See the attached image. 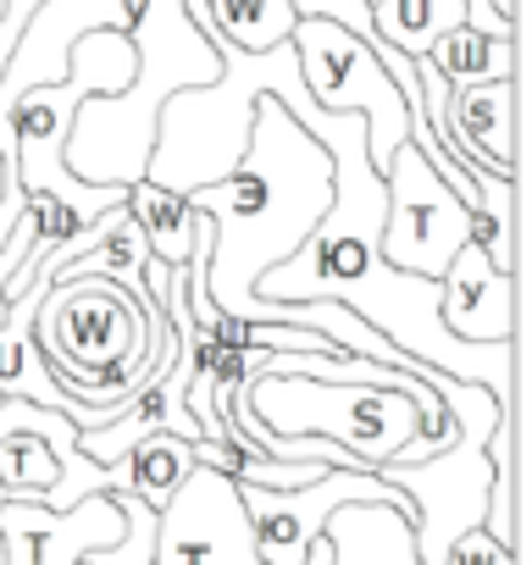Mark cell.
Segmentation results:
<instances>
[{
  "label": "cell",
  "mask_w": 532,
  "mask_h": 565,
  "mask_svg": "<svg viewBox=\"0 0 532 565\" xmlns=\"http://www.w3.org/2000/svg\"><path fill=\"white\" fill-rule=\"evenodd\" d=\"M0 18H7V0H0Z\"/></svg>",
  "instance_id": "21"
},
{
  "label": "cell",
  "mask_w": 532,
  "mask_h": 565,
  "mask_svg": "<svg viewBox=\"0 0 532 565\" xmlns=\"http://www.w3.org/2000/svg\"><path fill=\"white\" fill-rule=\"evenodd\" d=\"M433 394L449 411L455 444L444 455H433V460H416V466H377V477L411 499V543H416L422 565H444L449 543L460 532L482 526L488 482H493V471H488V433L499 427V416L515 411V405H499L488 388L449 383V377H433Z\"/></svg>",
  "instance_id": "4"
},
{
  "label": "cell",
  "mask_w": 532,
  "mask_h": 565,
  "mask_svg": "<svg viewBox=\"0 0 532 565\" xmlns=\"http://www.w3.org/2000/svg\"><path fill=\"white\" fill-rule=\"evenodd\" d=\"M295 56H300V78L317 111H350L366 122V161L383 178L394 150L411 139V117L400 100V84L389 78V67L377 62V51L366 40H355L350 29L328 23V18H300L295 23Z\"/></svg>",
  "instance_id": "6"
},
{
  "label": "cell",
  "mask_w": 532,
  "mask_h": 565,
  "mask_svg": "<svg viewBox=\"0 0 532 565\" xmlns=\"http://www.w3.org/2000/svg\"><path fill=\"white\" fill-rule=\"evenodd\" d=\"M200 216L216 227V249L205 266V295L222 317L255 322V277L284 266L333 205V161L328 150L266 95L249 117V145L238 167L189 194Z\"/></svg>",
  "instance_id": "1"
},
{
  "label": "cell",
  "mask_w": 532,
  "mask_h": 565,
  "mask_svg": "<svg viewBox=\"0 0 532 565\" xmlns=\"http://www.w3.org/2000/svg\"><path fill=\"white\" fill-rule=\"evenodd\" d=\"M40 7H45V0H7V18H0V73H7V56H12L18 34L29 29V18H34ZM183 7H189V18H194V29H200V23H205V0H183ZM295 12H300V18H328V23L350 29L355 40H366V45L377 51L366 0H295Z\"/></svg>",
  "instance_id": "16"
},
{
  "label": "cell",
  "mask_w": 532,
  "mask_h": 565,
  "mask_svg": "<svg viewBox=\"0 0 532 565\" xmlns=\"http://www.w3.org/2000/svg\"><path fill=\"white\" fill-rule=\"evenodd\" d=\"M444 565H521V559H515L504 543H493L482 526H471V532H460V537L449 543Z\"/></svg>",
  "instance_id": "18"
},
{
  "label": "cell",
  "mask_w": 532,
  "mask_h": 565,
  "mask_svg": "<svg viewBox=\"0 0 532 565\" xmlns=\"http://www.w3.org/2000/svg\"><path fill=\"white\" fill-rule=\"evenodd\" d=\"M34 344L62 383V394L89 388L111 372H134L150 383L167 361V317L150 295H128L106 277H62L34 311Z\"/></svg>",
  "instance_id": "3"
},
{
  "label": "cell",
  "mask_w": 532,
  "mask_h": 565,
  "mask_svg": "<svg viewBox=\"0 0 532 565\" xmlns=\"http://www.w3.org/2000/svg\"><path fill=\"white\" fill-rule=\"evenodd\" d=\"M23 205H29V194L18 189V178H7V189H0V244L12 238V227H18V216H23Z\"/></svg>",
  "instance_id": "19"
},
{
  "label": "cell",
  "mask_w": 532,
  "mask_h": 565,
  "mask_svg": "<svg viewBox=\"0 0 532 565\" xmlns=\"http://www.w3.org/2000/svg\"><path fill=\"white\" fill-rule=\"evenodd\" d=\"M333 565H422L411 543V504H344L322 526Z\"/></svg>",
  "instance_id": "11"
},
{
  "label": "cell",
  "mask_w": 532,
  "mask_h": 565,
  "mask_svg": "<svg viewBox=\"0 0 532 565\" xmlns=\"http://www.w3.org/2000/svg\"><path fill=\"white\" fill-rule=\"evenodd\" d=\"M372 40L400 51L405 62H422L444 34L466 29V0H372Z\"/></svg>",
  "instance_id": "13"
},
{
  "label": "cell",
  "mask_w": 532,
  "mask_h": 565,
  "mask_svg": "<svg viewBox=\"0 0 532 565\" xmlns=\"http://www.w3.org/2000/svg\"><path fill=\"white\" fill-rule=\"evenodd\" d=\"M244 399L273 438H328L355 466H405L422 433V411L394 388H361V383H311V377H266L255 372L244 383Z\"/></svg>",
  "instance_id": "5"
},
{
  "label": "cell",
  "mask_w": 532,
  "mask_h": 565,
  "mask_svg": "<svg viewBox=\"0 0 532 565\" xmlns=\"http://www.w3.org/2000/svg\"><path fill=\"white\" fill-rule=\"evenodd\" d=\"M123 460H128V493L161 515V510L172 504L178 482L194 471V444H183V438H172V433H156V438L134 444Z\"/></svg>",
  "instance_id": "17"
},
{
  "label": "cell",
  "mask_w": 532,
  "mask_h": 565,
  "mask_svg": "<svg viewBox=\"0 0 532 565\" xmlns=\"http://www.w3.org/2000/svg\"><path fill=\"white\" fill-rule=\"evenodd\" d=\"M295 0H205V23L200 34L211 45H233L244 56H266L295 40Z\"/></svg>",
  "instance_id": "12"
},
{
  "label": "cell",
  "mask_w": 532,
  "mask_h": 565,
  "mask_svg": "<svg viewBox=\"0 0 532 565\" xmlns=\"http://www.w3.org/2000/svg\"><path fill=\"white\" fill-rule=\"evenodd\" d=\"M438 322L460 344H515V271L466 244L438 277Z\"/></svg>",
  "instance_id": "10"
},
{
  "label": "cell",
  "mask_w": 532,
  "mask_h": 565,
  "mask_svg": "<svg viewBox=\"0 0 532 565\" xmlns=\"http://www.w3.org/2000/svg\"><path fill=\"white\" fill-rule=\"evenodd\" d=\"M123 34L139 56L134 89L84 100L67 134V172L89 189H134L156 145V111L172 95L222 78V56L194 29L183 0H134Z\"/></svg>",
  "instance_id": "2"
},
{
  "label": "cell",
  "mask_w": 532,
  "mask_h": 565,
  "mask_svg": "<svg viewBox=\"0 0 532 565\" xmlns=\"http://www.w3.org/2000/svg\"><path fill=\"white\" fill-rule=\"evenodd\" d=\"M493 12H499L504 23H515V18H521V0H493Z\"/></svg>",
  "instance_id": "20"
},
{
  "label": "cell",
  "mask_w": 532,
  "mask_h": 565,
  "mask_svg": "<svg viewBox=\"0 0 532 565\" xmlns=\"http://www.w3.org/2000/svg\"><path fill=\"white\" fill-rule=\"evenodd\" d=\"M128 216L134 227L145 233L150 255L161 266H183L189 260V244H194V205L183 194H167L156 183H134L128 189Z\"/></svg>",
  "instance_id": "15"
},
{
  "label": "cell",
  "mask_w": 532,
  "mask_h": 565,
  "mask_svg": "<svg viewBox=\"0 0 532 565\" xmlns=\"http://www.w3.org/2000/svg\"><path fill=\"white\" fill-rule=\"evenodd\" d=\"M150 565H260L238 482H227L211 466H194L178 482L172 504L156 515Z\"/></svg>",
  "instance_id": "8"
},
{
  "label": "cell",
  "mask_w": 532,
  "mask_h": 565,
  "mask_svg": "<svg viewBox=\"0 0 532 565\" xmlns=\"http://www.w3.org/2000/svg\"><path fill=\"white\" fill-rule=\"evenodd\" d=\"M117 537H123V510L111 493H95L73 510L0 504L7 565H84L95 548H111Z\"/></svg>",
  "instance_id": "9"
},
{
  "label": "cell",
  "mask_w": 532,
  "mask_h": 565,
  "mask_svg": "<svg viewBox=\"0 0 532 565\" xmlns=\"http://www.w3.org/2000/svg\"><path fill=\"white\" fill-rule=\"evenodd\" d=\"M389 183V216H383V260L411 277H444V266L471 244V211L444 189V178L422 161V150L405 139L383 172Z\"/></svg>",
  "instance_id": "7"
},
{
  "label": "cell",
  "mask_w": 532,
  "mask_h": 565,
  "mask_svg": "<svg viewBox=\"0 0 532 565\" xmlns=\"http://www.w3.org/2000/svg\"><path fill=\"white\" fill-rule=\"evenodd\" d=\"M422 62L449 89H460V84H499V78H515V40H488L477 29H455Z\"/></svg>",
  "instance_id": "14"
}]
</instances>
